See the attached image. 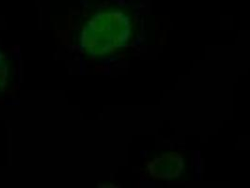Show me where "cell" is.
Returning a JSON list of instances; mask_svg holds the SVG:
<instances>
[{
    "mask_svg": "<svg viewBox=\"0 0 250 188\" xmlns=\"http://www.w3.org/2000/svg\"><path fill=\"white\" fill-rule=\"evenodd\" d=\"M130 17L120 10L95 13L84 25L79 43L82 50L92 57H104L125 47L131 37Z\"/></svg>",
    "mask_w": 250,
    "mask_h": 188,
    "instance_id": "1",
    "label": "cell"
},
{
    "mask_svg": "<svg viewBox=\"0 0 250 188\" xmlns=\"http://www.w3.org/2000/svg\"><path fill=\"white\" fill-rule=\"evenodd\" d=\"M185 168V161L177 152L164 153L147 164V170L152 178L169 181L178 178Z\"/></svg>",
    "mask_w": 250,
    "mask_h": 188,
    "instance_id": "2",
    "label": "cell"
},
{
    "mask_svg": "<svg viewBox=\"0 0 250 188\" xmlns=\"http://www.w3.org/2000/svg\"><path fill=\"white\" fill-rule=\"evenodd\" d=\"M9 63L6 56L0 51V92H2L8 85L9 80Z\"/></svg>",
    "mask_w": 250,
    "mask_h": 188,
    "instance_id": "3",
    "label": "cell"
}]
</instances>
